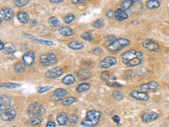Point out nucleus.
Returning a JSON list of instances; mask_svg holds the SVG:
<instances>
[{
  "mask_svg": "<svg viewBox=\"0 0 169 127\" xmlns=\"http://www.w3.org/2000/svg\"><path fill=\"white\" fill-rule=\"evenodd\" d=\"M143 59V53L136 50H129L122 54V61L128 67L140 65Z\"/></svg>",
  "mask_w": 169,
  "mask_h": 127,
  "instance_id": "nucleus-1",
  "label": "nucleus"
},
{
  "mask_svg": "<svg viewBox=\"0 0 169 127\" xmlns=\"http://www.w3.org/2000/svg\"><path fill=\"white\" fill-rule=\"evenodd\" d=\"M101 115V114L100 111L90 110L86 113L85 118L81 121V125L87 127L96 126L99 122Z\"/></svg>",
  "mask_w": 169,
  "mask_h": 127,
  "instance_id": "nucleus-2",
  "label": "nucleus"
},
{
  "mask_svg": "<svg viewBox=\"0 0 169 127\" xmlns=\"http://www.w3.org/2000/svg\"><path fill=\"white\" fill-rule=\"evenodd\" d=\"M129 40L127 39V38H123V37H120V38H117L114 41L107 45V49L110 51V52H113V53H116L118 51L121 50L123 48H125L127 46L129 45Z\"/></svg>",
  "mask_w": 169,
  "mask_h": 127,
  "instance_id": "nucleus-3",
  "label": "nucleus"
},
{
  "mask_svg": "<svg viewBox=\"0 0 169 127\" xmlns=\"http://www.w3.org/2000/svg\"><path fill=\"white\" fill-rule=\"evenodd\" d=\"M45 111H46V109H45L44 106L38 102H34L31 103L27 109V113L30 117L40 116L43 113H45Z\"/></svg>",
  "mask_w": 169,
  "mask_h": 127,
  "instance_id": "nucleus-4",
  "label": "nucleus"
},
{
  "mask_svg": "<svg viewBox=\"0 0 169 127\" xmlns=\"http://www.w3.org/2000/svg\"><path fill=\"white\" fill-rule=\"evenodd\" d=\"M40 62L43 66L48 67L57 63V57L53 53H46L40 56Z\"/></svg>",
  "mask_w": 169,
  "mask_h": 127,
  "instance_id": "nucleus-5",
  "label": "nucleus"
},
{
  "mask_svg": "<svg viewBox=\"0 0 169 127\" xmlns=\"http://www.w3.org/2000/svg\"><path fill=\"white\" fill-rule=\"evenodd\" d=\"M35 57H36V54L34 51H28L26 53H24V55L22 57V61L25 63L26 66L31 67L35 62Z\"/></svg>",
  "mask_w": 169,
  "mask_h": 127,
  "instance_id": "nucleus-6",
  "label": "nucleus"
},
{
  "mask_svg": "<svg viewBox=\"0 0 169 127\" xmlns=\"http://www.w3.org/2000/svg\"><path fill=\"white\" fill-rule=\"evenodd\" d=\"M12 107L10 97L7 96H1L0 97V110L1 112L10 110Z\"/></svg>",
  "mask_w": 169,
  "mask_h": 127,
  "instance_id": "nucleus-7",
  "label": "nucleus"
},
{
  "mask_svg": "<svg viewBox=\"0 0 169 127\" xmlns=\"http://www.w3.org/2000/svg\"><path fill=\"white\" fill-rule=\"evenodd\" d=\"M14 17V11L12 10L10 8H4L1 10L0 12V21L1 23L3 22V20L6 21H10L13 19Z\"/></svg>",
  "mask_w": 169,
  "mask_h": 127,
  "instance_id": "nucleus-8",
  "label": "nucleus"
},
{
  "mask_svg": "<svg viewBox=\"0 0 169 127\" xmlns=\"http://www.w3.org/2000/svg\"><path fill=\"white\" fill-rule=\"evenodd\" d=\"M63 73V71L62 68L58 66V67H55L53 69L48 70V72L45 74V76L47 78H49V79H55V78H58L59 76H61Z\"/></svg>",
  "mask_w": 169,
  "mask_h": 127,
  "instance_id": "nucleus-9",
  "label": "nucleus"
},
{
  "mask_svg": "<svg viewBox=\"0 0 169 127\" xmlns=\"http://www.w3.org/2000/svg\"><path fill=\"white\" fill-rule=\"evenodd\" d=\"M117 63V59L114 57L112 56H107L105 58H103L100 62V66L103 69H107L110 68L111 66H113Z\"/></svg>",
  "mask_w": 169,
  "mask_h": 127,
  "instance_id": "nucleus-10",
  "label": "nucleus"
},
{
  "mask_svg": "<svg viewBox=\"0 0 169 127\" xmlns=\"http://www.w3.org/2000/svg\"><path fill=\"white\" fill-rule=\"evenodd\" d=\"M159 84L157 81H150L148 83L145 84L140 85V90L142 91V92H156V91L158 89Z\"/></svg>",
  "mask_w": 169,
  "mask_h": 127,
  "instance_id": "nucleus-11",
  "label": "nucleus"
},
{
  "mask_svg": "<svg viewBox=\"0 0 169 127\" xmlns=\"http://www.w3.org/2000/svg\"><path fill=\"white\" fill-rule=\"evenodd\" d=\"M143 47L145 48L146 50L152 51V52H157L159 50V45L157 42H156L153 40L147 39L143 42Z\"/></svg>",
  "mask_w": 169,
  "mask_h": 127,
  "instance_id": "nucleus-12",
  "label": "nucleus"
},
{
  "mask_svg": "<svg viewBox=\"0 0 169 127\" xmlns=\"http://www.w3.org/2000/svg\"><path fill=\"white\" fill-rule=\"evenodd\" d=\"M17 113L15 109H10V110H6V111L1 112V120H4V121H11L13 120L16 117Z\"/></svg>",
  "mask_w": 169,
  "mask_h": 127,
  "instance_id": "nucleus-13",
  "label": "nucleus"
},
{
  "mask_svg": "<svg viewBox=\"0 0 169 127\" xmlns=\"http://www.w3.org/2000/svg\"><path fill=\"white\" fill-rule=\"evenodd\" d=\"M130 96L133 98L139 101H147L149 99V96L146 92H139V91H133L130 93Z\"/></svg>",
  "mask_w": 169,
  "mask_h": 127,
  "instance_id": "nucleus-14",
  "label": "nucleus"
},
{
  "mask_svg": "<svg viewBox=\"0 0 169 127\" xmlns=\"http://www.w3.org/2000/svg\"><path fill=\"white\" fill-rule=\"evenodd\" d=\"M158 118V114L156 112H147L143 114L141 116V120L144 123H148V122L155 120Z\"/></svg>",
  "mask_w": 169,
  "mask_h": 127,
  "instance_id": "nucleus-15",
  "label": "nucleus"
},
{
  "mask_svg": "<svg viewBox=\"0 0 169 127\" xmlns=\"http://www.w3.org/2000/svg\"><path fill=\"white\" fill-rule=\"evenodd\" d=\"M66 95H67V91L64 90L63 88H58L53 92V94L52 96V100H62Z\"/></svg>",
  "mask_w": 169,
  "mask_h": 127,
  "instance_id": "nucleus-16",
  "label": "nucleus"
},
{
  "mask_svg": "<svg viewBox=\"0 0 169 127\" xmlns=\"http://www.w3.org/2000/svg\"><path fill=\"white\" fill-rule=\"evenodd\" d=\"M114 18L117 21H123L128 19V14L123 9H118L114 11Z\"/></svg>",
  "mask_w": 169,
  "mask_h": 127,
  "instance_id": "nucleus-17",
  "label": "nucleus"
},
{
  "mask_svg": "<svg viewBox=\"0 0 169 127\" xmlns=\"http://www.w3.org/2000/svg\"><path fill=\"white\" fill-rule=\"evenodd\" d=\"M57 121H58V125L65 126L67 124V122L69 121V117L67 115V114L64 113V112L59 113L58 115L57 116Z\"/></svg>",
  "mask_w": 169,
  "mask_h": 127,
  "instance_id": "nucleus-18",
  "label": "nucleus"
},
{
  "mask_svg": "<svg viewBox=\"0 0 169 127\" xmlns=\"http://www.w3.org/2000/svg\"><path fill=\"white\" fill-rule=\"evenodd\" d=\"M58 32H59L62 36H63V37H69V36L73 35V33H74L73 30L68 27H60L59 30H58Z\"/></svg>",
  "mask_w": 169,
  "mask_h": 127,
  "instance_id": "nucleus-19",
  "label": "nucleus"
},
{
  "mask_svg": "<svg viewBox=\"0 0 169 127\" xmlns=\"http://www.w3.org/2000/svg\"><path fill=\"white\" fill-rule=\"evenodd\" d=\"M17 19H18V21H20L21 23H22V24H26L27 22L29 21L30 17H29L28 14H26V13H25V12H20V13H18V15H17Z\"/></svg>",
  "mask_w": 169,
  "mask_h": 127,
  "instance_id": "nucleus-20",
  "label": "nucleus"
},
{
  "mask_svg": "<svg viewBox=\"0 0 169 127\" xmlns=\"http://www.w3.org/2000/svg\"><path fill=\"white\" fill-rule=\"evenodd\" d=\"M69 48L71 49H74V50H79L81 48H83L84 47V44L79 41H72L68 44Z\"/></svg>",
  "mask_w": 169,
  "mask_h": 127,
  "instance_id": "nucleus-21",
  "label": "nucleus"
},
{
  "mask_svg": "<svg viewBox=\"0 0 169 127\" xmlns=\"http://www.w3.org/2000/svg\"><path fill=\"white\" fill-rule=\"evenodd\" d=\"M145 6L150 10H153V9H157L161 6V4L158 0H148L145 4Z\"/></svg>",
  "mask_w": 169,
  "mask_h": 127,
  "instance_id": "nucleus-22",
  "label": "nucleus"
},
{
  "mask_svg": "<svg viewBox=\"0 0 169 127\" xmlns=\"http://www.w3.org/2000/svg\"><path fill=\"white\" fill-rule=\"evenodd\" d=\"M77 75H78V77H79V79L80 80H88L90 78V74L87 70L80 69L77 72Z\"/></svg>",
  "mask_w": 169,
  "mask_h": 127,
  "instance_id": "nucleus-23",
  "label": "nucleus"
},
{
  "mask_svg": "<svg viewBox=\"0 0 169 127\" xmlns=\"http://www.w3.org/2000/svg\"><path fill=\"white\" fill-rule=\"evenodd\" d=\"M75 82V78H74V75H67L66 76H64V78L62 80V83L64 85H71L74 84Z\"/></svg>",
  "mask_w": 169,
  "mask_h": 127,
  "instance_id": "nucleus-24",
  "label": "nucleus"
},
{
  "mask_svg": "<svg viewBox=\"0 0 169 127\" xmlns=\"http://www.w3.org/2000/svg\"><path fill=\"white\" fill-rule=\"evenodd\" d=\"M105 24L106 23L104 19L101 18V19H98V20H96V21L92 23V27L94 28H96V29H101V28L105 27Z\"/></svg>",
  "mask_w": 169,
  "mask_h": 127,
  "instance_id": "nucleus-25",
  "label": "nucleus"
},
{
  "mask_svg": "<svg viewBox=\"0 0 169 127\" xmlns=\"http://www.w3.org/2000/svg\"><path fill=\"white\" fill-rule=\"evenodd\" d=\"M90 86L89 83H81V84H79L78 86H77V88H76V91L79 92V93H81V92H86V91H88L90 89Z\"/></svg>",
  "mask_w": 169,
  "mask_h": 127,
  "instance_id": "nucleus-26",
  "label": "nucleus"
},
{
  "mask_svg": "<svg viewBox=\"0 0 169 127\" xmlns=\"http://www.w3.org/2000/svg\"><path fill=\"white\" fill-rule=\"evenodd\" d=\"M2 52L5 54H11V53H14L15 52V48L11 45V44H5L4 49L2 50Z\"/></svg>",
  "mask_w": 169,
  "mask_h": 127,
  "instance_id": "nucleus-27",
  "label": "nucleus"
},
{
  "mask_svg": "<svg viewBox=\"0 0 169 127\" xmlns=\"http://www.w3.org/2000/svg\"><path fill=\"white\" fill-rule=\"evenodd\" d=\"M134 0H125L122 3L121 9H123V10H128L134 5Z\"/></svg>",
  "mask_w": 169,
  "mask_h": 127,
  "instance_id": "nucleus-28",
  "label": "nucleus"
},
{
  "mask_svg": "<svg viewBox=\"0 0 169 127\" xmlns=\"http://www.w3.org/2000/svg\"><path fill=\"white\" fill-rule=\"evenodd\" d=\"M76 102V99H75V97H63L62 101H61V103H62V104L63 105H70V104H72V103H74Z\"/></svg>",
  "mask_w": 169,
  "mask_h": 127,
  "instance_id": "nucleus-29",
  "label": "nucleus"
},
{
  "mask_svg": "<svg viewBox=\"0 0 169 127\" xmlns=\"http://www.w3.org/2000/svg\"><path fill=\"white\" fill-rule=\"evenodd\" d=\"M48 23H49L50 27H53V28L58 27V26H59V21H58V18L55 17V16L50 17V18L48 19Z\"/></svg>",
  "mask_w": 169,
  "mask_h": 127,
  "instance_id": "nucleus-30",
  "label": "nucleus"
},
{
  "mask_svg": "<svg viewBox=\"0 0 169 127\" xmlns=\"http://www.w3.org/2000/svg\"><path fill=\"white\" fill-rule=\"evenodd\" d=\"M42 121V118L41 116H35L32 117V119L30 120V123L32 126H37L40 125Z\"/></svg>",
  "mask_w": 169,
  "mask_h": 127,
  "instance_id": "nucleus-31",
  "label": "nucleus"
},
{
  "mask_svg": "<svg viewBox=\"0 0 169 127\" xmlns=\"http://www.w3.org/2000/svg\"><path fill=\"white\" fill-rule=\"evenodd\" d=\"M14 69H15V71L16 73H22V72H24V70L26 69V65H25L24 63H16L15 67H14Z\"/></svg>",
  "mask_w": 169,
  "mask_h": 127,
  "instance_id": "nucleus-32",
  "label": "nucleus"
},
{
  "mask_svg": "<svg viewBox=\"0 0 169 127\" xmlns=\"http://www.w3.org/2000/svg\"><path fill=\"white\" fill-rule=\"evenodd\" d=\"M20 86H21L20 84H15V83H4V84H1V87H2V88L13 89V88L19 87Z\"/></svg>",
  "mask_w": 169,
  "mask_h": 127,
  "instance_id": "nucleus-33",
  "label": "nucleus"
},
{
  "mask_svg": "<svg viewBox=\"0 0 169 127\" xmlns=\"http://www.w3.org/2000/svg\"><path fill=\"white\" fill-rule=\"evenodd\" d=\"M81 37L85 40V41H88V42H90V41H92L93 40V35L90 33V32H85L84 33H82L81 34Z\"/></svg>",
  "mask_w": 169,
  "mask_h": 127,
  "instance_id": "nucleus-34",
  "label": "nucleus"
},
{
  "mask_svg": "<svg viewBox=\"0 0 169 127\" xmlns=\"http://www.w3.org/2000/svg\"><path fill=\"white\" fill-rule=\"evenodd\" d=\"M25 36L27 37H30L29 39H32V40H33L34 42H39V43H42V44H45V45H48V46H51V45H53V44L52 42H48V41H42V40H37V39H35V37H32V36H28V35H25Z\"/></svg>",
  "mask_w": 169,
  "mask_h": 127,
  "instance_id": "nucleus-35",
  "label": "nucleus"
},
{
  "mask_svg": "<svg viewBox=\"0 0 169 127\" xmlns=\"http://www.w3.org/2000/svg\"><path fill=\"white\" fill-rule=\"evenodd\" d=\"M74 19H75L74 15H73V14H69V15H67L66 16H64L63 21H64L66 24H69V23H71L72 21H74Z\"/></svg>",
  "mask_w": 169,
  "mask_h": 127,
  "instance_id": "nucleus-36",
  "label": "nucleus"
},
{
  "mask_svg": "<svg viewBox=\"0 0 169 127\" xmlns=\"http://www.w3.org/2000/svg\"><path fill=\"white\" fill-rule=\"evenodd\" d=\"M29 3V0H15V5L16 7H24L26 4H28Z\"/></svg>",
  "mask_w": 169,
  "mask_h": 127,
  "instance_id": "nucleus-37",
  "label": "nucleus"
},
{
  "mask_svg": "<svg viewBox=\"0 0 169 127\" xmlns=\"http://www.w3.org/2000/svg\"><path fill=\"white\" fill-rule=\"evenodd\" d=\"M112 97H113V98L114 99H116V100H122L123 98V96L122 94L120 92H118V91H115V92H113V93H112Z\"/></svg>",
  "mask_w": 169,
  "mask_h": 127,
  "instance_id": "nucleus-38",
  "label": "nucleus"
},
{
  "mask_svg": "<svg viewBox=\"0 0 169 127\" xmlns=\"http://www.w3.org/2000/svg\"><path fill=\"white\" fill-rule=\"evenodd\" d=\"M101 79L105 81H108V80L110 79V74L108 73V71H104L101 75Z\"/></svg>",
  "mask_w": 169,
  "mask_h": 127,
  "instance_id": "nucleus-39",
  "label": "nucleus"
},
{
  "mask_svg": "<svg viewBox=\"0 0 169 127\" xmlns=\"http://www.w3.org/2000/svg\"><path fill=\"white\" fill-rule=\"evenodd\" d=\"M78 121V116L75 115V114H71L69 117V122L70 124H75Z\"/></svg>",
  "mask_w": 169,
  "mask_h": 127,
  "instance_id": "nucleus-40",
  "label": "nucleus"
},
{
  "mask_svg": "<svg viewBox=\"0 0 169 127\" xmlns=\"http://www.w3.org/2000/svg\"><path fill=\"white\" fill-rule=\"evenodd\" d=\"M134 71L133 70H127L125 71V73L123 74V76H124V78L125 79H130L131 77L134 76Z\"/></svg>",
  "mask_w": 169,
  "mask_h": 127,
  "instance_id": "nucleus-41",
  "label": "nucleus"
},
{
  "mask_svg": "<svg viewBox=\"0 0 169 127\" xmlns=\"http://www.w3.org/2000/svg\"><path fill=\"white\" fill-rule=\"evenodd\" d=\"M49 90H51V86H42V87L38 88V92L39 93H43V92H48Z\"/></svg>",
  "mask_w": 169,
  "mask_h": 127,
  "instance_id": "nucleus-42",
  "label": "nucleus"
},
{
  "mask_svg": "<svg viewBox=\"0 0 169 127\" xmlns=\"http://www.w3.org/2000/svg\"><path fill=\"white\" fill-rule=\"evenodd\" d=\"M88 0H71V3H73L74 4H84Z\"/></svg>",
  "mask_w": 169,
  "mask_h": 127,
  "instance_id": "nucleus-43",
  "label": "nucleus"
},
{
  "mask_svg": "<svg viewBox=\"0 0 169 127\" xmlns=\"http://www.w3.org/2000/svg\"><path fill=\"white\" fill-rule=\"evenodd\" d=\"M106 16L108 18H112V17H114V12L112 10H108L106 13Z\"/></svg>",
  "mask_w": 169,
  "mask_h": 127,
  "instance_id": "nucleus-44",
  "label": "nucleus"
},
{
  "mask_svg": "<svg viewBox=\"0 0 169 127\" xmlns=\"http://www.w3.org/2000/svg\"><path fill=\"white\" fill-rule=\"evenodd\" d=\"M56 126L55 125V123L53 121H48L47 123V125H46V127H54Z\"/></svg>",
  "mask_w": 169,
  "mask_h": 127,
  "instance_id": "nucleus-45",
  "label": "nucleus"
},
{
  "mask_svg": "<svg viewBox=\"0 0 169 127\" xmlns=\"http://www.w3.org/2000/svg\"><path fill=\"white\" fill-rule=\"evenodd\" d=\"M112 120H113V121L115 122V123H119V121H120V118L118 116V115H114V116L112 117Z\"/></svg>",
  "mask_w": 169,
  "mask_h": 127,
  "instance_id": "nucleus-46",
  "label": "nucleus"
},
{
  "mask_svg": "<svg viewBox=\"0 0 169 127\" xmlns=\"http://www.w3.org/2000/svg\"><path fill=\"white\" fill-rule=\"evenodd\" d=\"M48 1L51 2V3H53V4H58V3L63 2V0H48Z\"/></svg>",
  "mask_w": 169,
  "mask_h": 127,
  "instance_id": "nucleus-47",
  "label": "nucleus"
},
{
  "mask_svg": "<svg viewBox=\"0 0 169 127\" xmlns=\"http://www.w3.org/2000/svg\"><path fill=\"white\" fill-rule=\"evenodd\" d=\"M107 84L109 85L110 86H122V85L118 84V83H108L107 82Z\"/></svg>",
  "mask_w": 169,
  "mask_h": 127,
  "instance_id": "nucleus-48",
  "label": "nucleus"
},
{
  "mask_svg": "<svg viewBox=\"0 0 169 127\" xmlns=\"http://www.w3.org/2000/svg\"><path fill=\"white\" fill-rule=\"evenodd\" d=\"M4 46H5V44H4V42L1 41V42H0V50H1V51H2V50L4 49Z\"/></svg>",
  "mask_w": 169,
  "mask_h": 127,
  "instance_id": "nucleus-49",
  "label": "nucleus"
},
{
  "mask_svg": "<svg viewBox=\"0 0 169 127\" xmlns=\"http://www.w3.org/2000/svg\"><path fill=\"white\" fill-rule=\"evenodd\" d=\"M168 12H169V7H168Z\"/></svg>",
  "mask_w": 169,
  "mask_h": 127,
  "instance_id": "nucleus-50",
  "label": "nucleus"
}]
</instances>
